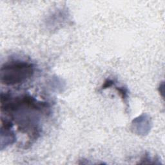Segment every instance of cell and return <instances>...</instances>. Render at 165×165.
Here are the masks:
<instances>
[{
    "label": "cell",
    "instance_id": "3957f363",
    "mask_svg": "<svg viewBox=\"0 0 165 165\" xmlns=\"http://www.w3.org/2000/svg\"><path fill=\"white\" fill-rule=\"evenodd\" d=\"M114 84L115 82L114 80H110V79H107V80H105V81L104 82V84L102 86L101 89L102 90H105V89L112 87V86L114 85Z\"/></svg>",
    "mask_w": 165,
    "mask_h": 165
},
{
    "label": "cell",
    "instance_id": "7a4b0ae2",
    "mask_svg": "<svg viewBox=\"0 0 165 165\" xmlns=\"http://www.w3.org/2000/svg\"><path fill=\"white\" fill-rule=\"evenodd\" d=\"M116 90L120 94L121 97L123 99L124 102H126L128 97V90L124 87H116Z\"/></svg>",
    "mask_w": 165,
    "mask_h": 165
},
{
    "label": "cell",
    "instance_id": "6da1fadb",
    "mask_svg": "<svg viewBox=\"0 0 165 165\" xmlns=\"http://www.w3.org/2000/svg\"><path fill=\"white\" fill-rule=\"evenodd\" d=\"M34 73V66L23 60H13L6 63L1 68V82L3 85L13 86L23 83Z\"/></svg>",
    "mask_w": 165,
    "mask_h": 165
}]
</instances>
